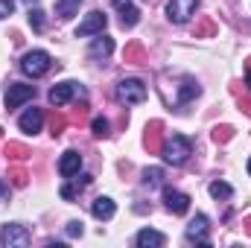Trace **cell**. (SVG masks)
Segmentation results:
<instances>
[{"label":"cell","instance_id":"1","mask_svg":"<svg viewBox=\"0 0 251 248\" xmlns=\"http://www.w3.org/2000/svg\"><path fill=\"white\" fill-rule=\"evenodd\" d=\"M161 155H164V161H167V164L181 167L190 155H193V143H190L184 134H173V137H167V140H164Z\"/></svg>","mask_w":251,"mask_h":248},{"label":"cell","instance_id":"2","mask_svg":"<svg viewBox=\"0 0 251 248\" xmlns=\"http://www.w3.org/2000/svg\"><path fill=\"white\" fill-rule=\"evenodd\" d=\"M50 67H53V59H50V53H44V50H32V53H26L24 62H21V70H24L26 76H32V79L44 76Z\"/></svg>","mask_w":251,"mask_h":248},{"label":"cell","instance_id":"3","mask_svg":"<svg viewBox=\"0 0 251 248\" xmlns=\"http://www.w3.org/2000/svg\"><path fill=\"white\" fill-rule=\"evenodd\" d=\"M117 99L126 102V105L143 102V99H146V85H143L140 79H123V82L117 85Z\"/></svg>","mask_w":251,"mask_h":248},{"label":"cell","instance_id":"4","mask_svg":"<svg viewBox=\"0 0 251 248\" xmlns=\"http://www.w3.org/2000/svg\"><path fill=\"white\" fill-rule=\"evenodd\" d=\"M196 9H199V0H170L167 3V18L173 24H187L196 15Z\"/></svg>","mask_w":251,"mask_h":248},{"label":"cell","instance_id":"5","mask_svg":"<svg viewBox=\"0 0 251 248\" xmlns=\"http://www.w3.org/2000/svg\"><path fill=\"white\" fill-rule=\"evenodd\" d=\"M105 24H108V15H105V12H100V9H94V12H88V18L76 26V38H85V35H100V32L105 29Z\"/></svg>","mask_w":251,"mask_h":248},{"label":"cell","instance_id":"6","mask_svg":"<svg viewBox=\"0 0 251 248\" xmlns=\"http://www.w3.org/2000/svg\"><path fill=\"white\" fill-rule=\"evenodd\" d=\"M29 231L24 228V225H6L3 231H0V243L6 248H24V246H29Z\"/></svg>","mask_w":251,"mask_h":248},{"label":"cell","instance_id":"7","mask_svg":"<svg viewBox=\"0 0 251 248\" xmlns=\"http://www.w3.org/2000/svg\"><path fill=\"white\" fill-rule=\"evenodd\" d=\"M35 97V85H9V91H6V108L12 111V108H21L24 102H29Z\"/></svg>","mask_w":251,"mask_h":248},{"label":"cell","instance_id":"8","mask_svg":"<svg viewBox=\"0 0 251 248\" xmlns=\"http://www.w3.org/2000/svg\"><path fill=\"white\" fill-rule=\"evenodd\" d=\"M207 216L204 213H199L196 219H190L187 225V243H196V246H210V240H207Z\"/></svg>","mask_w":251,"mask_h":248},{"label":"cell","instance_id":"9","mask_svg":"<svg viewBox=\"0 0 251 248\" xmlns=\"http://www.w3.org/2000/svg\"><path fill=\"white\" fill-rule=\"evenodd\" d=\"M73 94H82V97H85V91H82L76 82H62V85H56V88L50 91V102H53L56 108H62V105L70 102V97H73Z\"/></svg>","mask_w":251,"mask_h":248},{"label":"cell","instance_id":"10","mask_svg":"<svg viewBox=\"0 0 251 248\" xmlns=\"http://www.w3.org/2000/svg\"><path fill=\"white\" fill-rule=\"evenodd\" d=\"M164 123L161 120H152V123L146 125V134H143V143H146V149L149 152H161L164 149Z\"/></svg>","mask_w":251,"mask_h":248},{"label":"cell","instance_id":"11","mask_svg":"<svg viewBox=\"0 0 251 248\" xmlns=\"http://www.w3.org/2000/svg\"><path fill=\"white\" fill-rule=\"evenodd\" d=\"M164 201H167V210H173V213H187L190 210V196L181 193V190L167 187L164 190Z\"/></svg>","mask_w":251,"mask_h":248},{"label":"cell","instance_id":"12","mask_svg":"<svg viewBox=\"0 0 251 248\" xmlns=\"http://www.w3.org/2000/svg\"><path fill=\"white\" fill-rule=\"evenodd\" d=\"M21 131H26V134H35V131H41V125H44V111L41 108H26L24 114H21Z\"/></svg>","mask_w":251,"mask_h":248},{"label":"cell","instance_id":"13","mask_svg":"<svg viewBox=\"0 0 251 248\" xmlns=\"http://www.w3.org/2000/svg\"><path fill=\"white\" fill-rule=\"evenodd\" d=\"M79 167H82V155L79 152H64L62 155V161H59V173H62L64 178H73L76 173H79Z\"/></svg>","mask_w":251,"mask_h":248},{"label":"cell","instance_id":"14","mask_svg":"<svg viewBox=\"0 0 251 248\" xmlns=\"http://www.w3.org/2000/svg\"><path fill=\"white\" fill-rule=\"evenodd\" d=\"M111 50H114V41H111L108 35H102V32H100V38H94V41H91V50H88V53H91L94 59H108V56H111Z\"/></svg>","mask_w":251,"mask_h":248},{"label":"cell","instance_id":"15","mask_svg":"<svg viewBox=\"0 0 251 248\" xmlns=\"http://www.w3.org/2000/svg\"><path fill=\"white\" fill-rule=\"evenodd\" d=\"M114 210H117V207H114V201H111L108 196H100V198H94V204H91V213H94L97 219H102V222L111 219Z\"/></svg>","mask_w":251,"mask_h":248},{"label":"cell","instance_id":"16","mask_svg":"<svg viewBox=\"0 0 251 248\" xmlns=\"http://www.w3.org/2000/svg\"><path fill=\"white\" fill-rule=\"evenodd\" d=\"M134 243L140 248H161L167 240H164V234H158V231H152V228H143V231L134 237Z\"/></svg>","mask_w":251,"mask_h":248},{"label":"cell","instance_id":"17","mask_svg":"<svg viewBox=\"0 0 251 248\" xmlns=\"http://www.w3.org/2000/svg\"><path fill=\"white\" fill-rule=\"evenodd\" d=\"M88 184H91V175H79V181L62 187V198H67V201H70V198H76V193H82Z\"/></svg>","mask_w":251,"mask_h":248},{"label":"cell","instance_id":"18","mask_svg":"<svg viewBox=\"0 0 251 248\" xmlns=\"http://www.w3.org/2000/svg\"><path fill=\"white\" fill-rule=\"evenodd\" d=\"M137 21H140V9H137V6H131V3H128V6L120 9V24H123L126 29H131Z\"/></svg>","mask_w":251,"mask_h":248},{"label":"cell","instance_id":"19","mask_svg":"<svg viewBox=\"0 0 251 248\" xmlns=\"http://www.w3.org/2000/svg\"><path fill=\"white\" fill-rule=\"evenodd\" d=\"M79 3H82V0H56V15H59L62 21L73 18L76 9H79Z\"/></svg>","mask_w":251,"mask_h":248},{"label":"cell","instance_id":"20","mask_svg":"<svg viewBox=\"0 0 251 248\" xmlns=\"http://www.w3.org/2000/svg\"><path fill=\"white\" fill-rule=\"evenodd\" d=\"M123 56H126V62H131V64H143L146 62V53H143V47H140L137 41H131V44L126 47Z\"/></svg>","mask_w":251,"mask_h":248},{"label":"cell","instance_id":"21","mask_svg":"<svg viewBox=\"0 0 251 248\" xmlns=\"http://www.w3.org/2000/svg\"><path fill=\"white\" fill-rule=\"evenodd\" d=\"M29 155H32V152H29L24 143H9V146H6V158H9V161H26Z\"/></svg>","mask_w":251,"mask_h":248},{"label":"cell","instance_id":"22","mask_svg":"<svg viewBox=\"0 0 251 248\" xmlns=\"http://www.w3.org/2000/svg\"><path fill=\"white\" fill-rule=\"evenodd\" d=\"M201 94V88L193 82V79H187L184 85H181V91H178V102H187V99H193V97H199Z\"/></svg>","mask_w":251,"mask_h":248},{"label":"cell","instance_id":"23","mask_svg":"<svg viewBox=\"0 0 251 248\" xmlns=\"http://www.w3.org/2000/svg\"><path fill=\"white\" fill-rule=\"evenodd\" d=\"M161 181H164V170H161V167H149V170L143 173V184L146 187H158Z\"/></svg>","mask_w":251,"mask_h":248},{"label":"cell","instance_id":"24","mask_svg":"<svg viewBox=\"0 0 251 248\" xmlns=\"http://www.w3.org/2000/svg\"><path fill=\"white\" fill-rule=\"evenodd\" d=\"M207 190H210V196H213V198H231V196H234L231 184H225V181H213Z\"/></svg>","mask_w":251,"mask_h":248},{"label":"cell","instance_id":"25","mask_svg":"<svg viewBox=\"0 0 251 248\" xmlns=\"http://www.w3.org/2000/svg\"><path fill=\"white\" fill-rule=\"evenodd\" d=\"M213 32H216V24H213L210 18H201L199 26H196V38H207V35H213Z\"/></svg>","mask_w":251,"mask_h":248},{"label":"cell","instance_id":"26","mask_svg":"<svg viewBox=\"0 0 251 248\" xmlns=\"http://www.w3.org/2000/svg\"><path fill=\"white\" fill-rule=\"evenodd\" d=\"M64 125H67V117L53 111V117H50V134H53V137H59V134L64 131Z\"/></svg>","mask_w":251,"mask_h":248},{"label":"cell","instance_id":"27","mask_svg":"<svg viewBox=\"0 0 251 248\" xmlns=\"http://www.w3.org/2000/svg\"><path fill=\"white\" fill-rule=\"evenodd\" d=\"M231 137H234V128H231V125H216V128H213V140H216V143H228Z\"/></svg>","mask_w":251,"mask_h":248},{"label":"cell","instance_id":"28","mask_svg":"<svg viewBox=\"0 0 251 248\" xmlns=\"http://www.w3.org/2000/svg\"><path fill=\"white\" fill-rule=\"evenodd\" d=\"M9 178H12V184H15V187H26V181H29V175H26V170H21V167H12V173H9Z\"/></svg>","mask_w":251,"mask_h":248},{"label":"cell","instance_id":"29","mask_svg":"<svg viewBox=\"0 0 251 248\" xmlns=\"http://www.w3.org/2000/svg\"><path fill=\"white\" fill-rule=\"evenodd\" d=\"M29 26H32L35 32L44 29V12H41V9H29Z\"/></svg>","mask_w":251,"mask_h":248},{"label":"cell","instance_id":"30","mask_svg":"<svg viewBox=\"0 0 251 248\" xmlns=\"http://www.w3.org/2000/svg\"><path fill=\"white\" fill-rule=\"evenodd\" d=\"M91 128H94V134H97V137H108V128H111V125H108L105 117H97V120L91 123Z\"/></svg>","mask_w":251,"mask_h":248},{"label":"cell","instance_id":"31","mask_svg":"<svg viewBox=\"0 0 251 248\" xmlns=\"http://www.w3.org/2000/svg\"><path fill=\"white\" fill-rule=\"evenodd\" d=\"M15 12V0H0V18H9Z\"/></svg>","mask_w":251,"mask_h":248},{"label":"cell","instance_id":"32","mask_svg":"<svg viewBox=\"0 0 251 248\" xmlns=\"http://www.w3.org/2000/svg\"><path fill=\"white\" fill-rule=\"evenodd\" d=\"M67 234L70 237H82V222H70L67 225Z\"/></svg>","mask_w":251,"mask_h":248},{"label":"cell","instance_id":"33","mask_svg":"<svg viewBox=\"0 0 251 248\" xmlns=\"http://www.w3.org/2000/svg\"><path fill=\"white\" fill-rule=\"evenodd\" d=\"M240 108H243V111L251 117V97H240Z\"/></svg>","mask_w":251,"mask_h":248},{"label":"cell","instance_id":"34","mask_svg":"<svg viewBox=\"0 0 251 248\" xmlns=\"http://www.w3.org/2000/svg\"><path fill=\"white\" fill-rule=\"evenodd\" d=\"M6 196H9V184H6V181H0V201H3Z\"/></svg>","mask_w":251,"mask_h":248},{"label":"cell","instance_id":"35","mask_svg":"<svg viewBox=\"0 0 251 248\" xmlns=\"http://www.w3.org/2000/svg\"><path fill=\"white\" fill-rule=\"evenodd\" d=\"M111 3H114L117 9H123V6H128V3H131V0H111Z\"/></svg>","mask_w":251,"mask_h":248},{"label":"cell","instance_id":"36","mask_svg":"<svg viewBox=\"0 0 251 248\" xmlns=\"http://www.w3.org/2000/svg\"><path fill=\"white\" fill-rule=\"evenodd\" d=\"M243 225H246V234H249V237H251V216H249V219H246V222H243Z\"/></svg>","mask_w":251,"mask_h":248},{"label":"cell","instance_id":"37","mask_svg":"<svg viewBox=\"0 0 251 248\" xmlns=\"http://www.w3.org/2000/svg\"><path fill=\"white\" fill-rule=\"evenodd\" d=\"M24 3H26V6H29V9H32V6H35V3H38V0H24Z\"/></svg>","mask_w":251,"mask_h":248},{"label":"cell","instance_id":"38","mask_svg":"<svg viewBox=\"0 0 251 248\" xmlns=\"http://www.w3.org/2000/svg\"><path fill=\"white\" fill-rule=\"evenodd\" d=\"M246 82H249V88H251V67H249V76H246Z\"/></svg>","mask_w":251,"mask_h":248},{"label":"cell","instance_id":"39","mask_svg":"<svg viewBox=\"0 0 251 248\" xmlns=\"http://www.w3.org/2000/svg\"><path fill=\"white\" fill-rule=\"evenodd\" d=\"M249 173H251V161H249Z\"/></svg>","mask_w":251,"mask_h":248}]
</instances>
